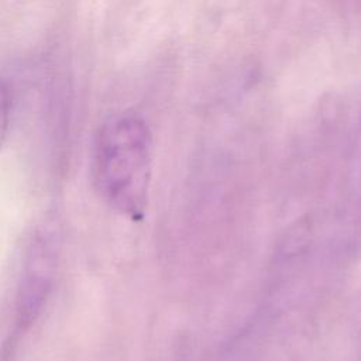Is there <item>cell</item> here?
<instances>
[{"instance_id":"6da1fadb","label":"cell","mask_w":361,"mask_h":361,"mask_svg":"<svg viewBox=\"0 0 361 361\" xmlns=\"http://www.w3.org/2000/svg\"><path fill=\"white\" fill-rule=\"evenodd\" d=\"M151 175V134L144 118L123 111L100 128L93 154V178L100 196L133 219L142 216Z\"/></svg>"},{"instance_id":"7a4b0ae2","label":"cell","mask_w":361,"mask_h":361,"mask_svg":"<svg viewBox=\"0 0 361 361\" xmlns=\"http://www.w3.org/2000/svg\"><path fill=\"white\" fill-rule=\"evenodd\" d=\"M56 252L52 240L38 233L31 240L17 293V327L24 331L41 314L52 289Z\"/></svg>"},{"instance_id":"3957f363","label":"cell","mask_w":361,"mask_h":361,"mask_svg":"<svg viewBox=\"0 0 361 361\" xmlns=\"http://www.w3.org/2000/svg\"><path fill=\"white\" fill-rule=\"evenodd\" d=\"M10 109H11V100H10L8 87L3 80H0V148L4 144L7 131H8Z\"/></svg>"}]
</instances>
